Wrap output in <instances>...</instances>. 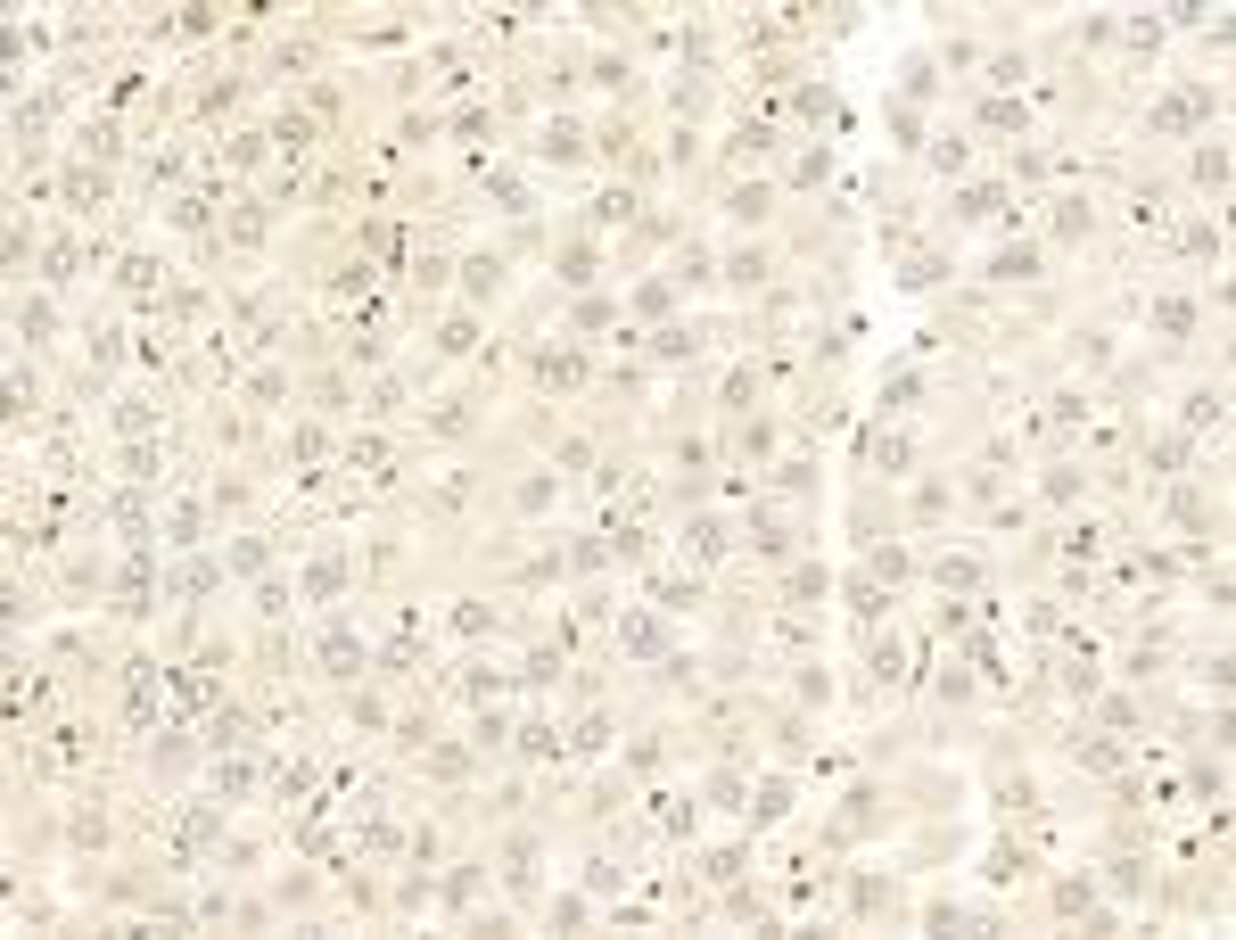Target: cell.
<instances>
[{
	"instance_id": "cell-7",
	"label": "cell",
	"mask_w": 1236,
	"mask_h": 940,
	"mask_svg": "<svg viewBox=\"0 0 1236 940\" xmlns=\"http://www.w3.org/2000/svg\"><path fill=\"white\" fill-rule=\"evenodd\" d=\"M1204 421H1220V396L1195 388V396H1187V429H1204Z\"/></svg>"
},
{
	"instance_id": "cell-1",
	"label": "cell",
	"mask_w": 1236,
	"mask_h": 940,
	"mask_svg": "<svg viewBox=\"0 0 1236 940\" xmlns=\"http://www.w3.org/2000/svg\"><path fill=\"white\" fill-rule=\"evenodd\" d=\"M355 668H363V635L347 619H330L322 627V677H355Z\"/></svg>"
},
{
	"instance_id": "cell-3",
	"label": "cell",
	"mask_w": 1236,
	"mask_h": 940,
	"mask_svg": "<svg viewBox=\"0 0 1236 940\" xmlns=\"http://www.w3.org/2000/svg\"><path fill=\"white\" fill-rule=\"evenodd\" d=\"M338 586H347V561H338V553H322V561H314V578H305V594H314V602H330Z\"/></svg>"
},
{
	"instance_id": "cell-2",
	"label": "cell",
	"mask_w": 1236,
	"mask_h": 940,
	"mask_svg": "<svg viewBox=\"0 0 1236 940\" xmlns=\"http://www.w3.org/2000/svg\"><path fill=\"white\" fill-rule=\"evenodd\" d=\"M618 644H627V652H660V619H651V611H627V619H618Z\"/></svg>"
},
{
	"instance_id": "cell-6",
	"label": "cell",
	"mask_w": 1236,
	"mask_h": 940,
	"mask_svg": "<svg viewBox=\"0 0 1236 940\" xmlns=\"http://www.w3.org/2000/svg\"><path fill=\"white\" fill-rule=\"evenodd\" d=\"M487 289H503V264L478 256V264H470V297H487Z\"/></svg>"
},
{
	"instance_id": "cell-4",
	"label": "cell",
	"mask_w": 1236,
	"mask_h": 940,
	"mask_svg": "<svg viewBox=\"0 0 1236 940\" xmlns=\"http://www.w3.org/2000/svg\"><path fill=\"white\" fill-rule=\"evenodd\" d=\"M1154 322L1171 330V339H1187V330H1195V306H1187V297H1162V306H1154Z\"/></svg>"
},
{
	"instance_id": "cell-5",
	"label": "cell",
	"mask_w": 1236,
	"mask_h": 940,
	"mask_svg": "<svg viewBox=\"0 0 1236 940\" xmlns=\"http://www.w3.org/2000/svg\"><path fill=\"white\" fill-rule=\"evenodd\" d=\"M1195 182H1212V190L1228 182V149H1220V141H1212V149H1195Z\"/></svg>"
},
{
	"instance_id": "cell-8",
	"label": "cell",
	"mask_w": 1236,
	"mask_h": 940,
	"mask_svg": "<svg viewBox=\"0 0 1236 940\" xmlns=\"http://www.w3.org/2000/svg\"><path fill=\"white\" fill-rule=\"evenodd\" d=\"M544 157H577V124H553V132H544Z\"/></svg>"
}]
</instances>
